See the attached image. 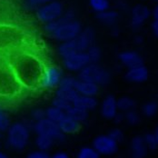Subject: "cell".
Segmentation results:
<instances>
[{
    "label": "cell",
    "mask_w": 158,
    "mask_h": 158,
    "mask_svg": "<svg viewBox=\"0 0 158 158\" xmlns=\"http://www.w3.org/2000/svg\"><path fill=\"white\" fill-rule=\"evenodd\" d=\"M33 29L12 0H0V55L32 46Z\"/></svg>",
    "instance_id": "6da1fadb"
},
{
    "label": "cell",
    "mask_w": 158,
    "mask_h": 158,
    "mask_svg": "<svg viewBox=\"0 0 158 158\" xmlns=\"http://www.w3.org/2000/svg\"><path fill=\"white\" fill-rule=\"evenodd\" d=\"M4 56L8 60L27 91L41 88V80L47 65L32 46L16 50Z\"/></svg>",
    "instance_id": "7a4b0ae2"
},
{
    "label": "cell",
    "mask_w": 158,
    "mask_h": 158,
    "mask_svg": "<svg viewBox=\"0 0 158 158\" xmlns=\"http://www.w3.org/2000/svg\"><path fill=\"white\" fill-rule=\"evenodd\" d=\"M26 91L6 57L0 55V106L6 109L16 103Z\"/></svg>",
    "instance_id": "3957f363"
},
{
    "label": "cell",
    "mask_w": 158,
    "mask_h": 158,
    "mask_svg": "<svg viewBox=\"0 0 158 158\" xmlns=\"http://www.w3.org/2000/svg\"><path fill=\"white\" fill-rule=\"evenodd\" d=\"M45 31L55 40L63 43L74 40L82 31V24L76 18L72 9L65 10L63 16L56 21L45 25Z\"/></svg>",
    "instance_id": "277c9868"
},
{
    "label": "cell",
    "mask_w": 158,
    "mask_h": 158,
    "mask_svg": "<svg viewBox=\"0 0 158 158\" xmlns=\"http://www.w3.org/2000/svg\"><path fill=\"white\" fill-rule=\"evenodd\" d=\"M32 127L24 122H16L11 124L6 131V144L15 151H22L30 140V131Z\"/></svg>",
    "instance_id": "5b68a950"
},
{
    "label": "cell",
    "mask_w": 158,
    "mask_h": 158,
    "mask_svg": "<svg viewBox=\"0 0 158 158\" xmlns=\"http://www.w3.org/2000/svg\"><path fill=\"white\" fill-rule=\"evenodd\" d=\"M78 78L92 82L98 86H104L110 83L111 72L99 64L90 63L78 73Z\"/></svg>",
    "instance_id": "8992f818"
},
{
    "label": "cell",
    "mask_w": 158,
    "mask_h": 158,
    "mask_svg": "<svg viewBox=\"0 0 158 158\" xmlns=\"http://www.w3.org/2000/svg\"><path fill=\"white\" fill-rule=\"evenodd\" d=\"M63 4L57 0H52L36 9V17L45 25L56 21L64 13Z\"/></svg>",
    "instance_id": "52a82bcc"
},
{
    "label": "cell",
    "mask_w": 158,
    "mask_h": 158,
    "mask_svg": "<svg viewBox=\"0 0 158 158\" xmlns=\"http://www.w3.org/2000/svg\"><path fill=\"white\" fill-rule=\"evenodd\" d=\"M32 129L35 131L36 135H47L48 137L54 139L56 143L63 142L64 140L65 135L62 133L58 124L49 120L47 117L40 121L34 122Z\"/></svg>",
    "instance_id": "ba28073f"
},
{
    "label": "cell",
    "mask_w": 158,
    "mask_h": 158,
    "mask_svg": "<svg viewBox=\"0 0 158 158\" xmlns=\"http://www.w3.org/2000/svg\"><path fill=\"white\" fill-rule=\"evenodd\" d=\"M152 16L150 8L143 4L134 6L130 11V26L133 30H139Z\"/></svg>",
    "instance_id": "9c48e42d"
},
{
    "label": "cell",
    "mask_w": 158,
    "mask_h": 158,
    "mask_svg": "<svg viewBox=\"0 0 158 158\" xmlns=\"http://www.w3.org/2000/svg\"><path fill=\"white\" fill-rule=\"evenodd\" d=\"M64 77L62 70L55 65H47L41 80V88H57Z\"/></svg>",
    "instance_id": "30bf717a"
},
{
    "label": "cell",
    "mask_w": 158,
    "mask_h": 158,
    "mask_svg": "<svg viewBox=\"0 0 158 158\" xmlns=\"http://www.w3.org/2000/svg\"><path fill=\"white\" fill-rule=\"evenodd\" d=\"M62 61H63L64 67L67 71L73 73H79L87 64H90L86 52H83V51L76 52L73 55L62 59Z\"/></svg>",
    "instance_id": "8fae6325"
},
{
    "label": "cell",
    "mask_w": 158,
    "mask_h": 158,
    "mask_svg": "<svg viewBox=\"0 0 158 158\" xmlns=\"http://www.w3.org/2000/svg\"><path fill=\"white\" fill-rule=\"evenodd\" d=\"M92 146L100 156H112L118 150V143L115 142L109 135H97L93 141Z\"/></svg>",
    "instance_id": "7c38bea8"
},
{
    "label": "cell",
    "mask_w": 158,
    "mask_h": 158,
    "mask_svg": "<svg viewBox=\"0 0 158 158\" xmlns=\"http://www.w3.org/2000/svg\"><path fill=\"white\" fill-rule=\"evenodd\" d=\"M95 39V32L93 27L83 28L78 35L74 39L78 51L86 52L92 46H94Z\"/></svg>",
    "instance_id": "4fadbf2b"
},
{
    "label": "cell",
    "mask_w": 158,
    "mask_h": 158,
    "mask_svg": "<svg viewBox=\"0 0 158 158\" xmlns=\"http://www.w3.org/2000/svg\"><path fill=\"white\" fill-rule=\"evenodd\" d=\"M100 112L104 118L107 120H114L116 114H118V106H117V99L114 95H107L102 101Z\"/></svg>",
    "instance_id": "5bb4252c"
},
{
    "label": "cell",
    "mask_w": 158,
    "mask_h": 158,
    "mask_svg": "<svg viewBox=\"0 0 158 158\" xmlns=\"http://www.w3.org/2000/svg\"><path fill=\"white\" fill-rule=\"evenodd\" d=\"M118 59L127 69L143 64V56L136 51L125 50L118 55Z\"/></svg>",
    "instance_id": "9a60e30c"
},
{
    "label": "cell",
    "mask_w": 158,
    "mask_h": 158,
    "mask_svg": "<svg viewBox=\"0 0 158 158\" xmlns=\"http://www.w3.org/2000/svg\"><path fill=\"white\" fill-rule=\"evenodd\" d=\"M130 158H145L148 148L144 143L143 136L135 135L130 141Z\"/></svg>",
    "instance_id": "2e32d148"
},
{
    "label": "cell",
    "mask_w": 158,
    "mask_h": 158,
    "mask_svg": "<svg viewBox=\"0 0 158 158\" xmlns=\"http://www.w3.org/2000/svg\"><path fill=\"white\" fill-rule=\"evenodd\" d=\"M148 77H149V71L143 64L128 68L126 72V79L128 82L134 84L143 83L148 79Z\"/></svg>",
    "instance_id": "e0dca14e"
},
{
    "label": "cell",
    "mask_w": 158,
    "mask_h": 158,
    "mask_svg": "<svg viewBox=\"0 0 158 158\" xmlns=\"http://www.w3.org/2000/svg\"><path fill=\"white\" fill-rule=\"evenodd\" d=\"M58 126L60 127L62 133L64 135H66L77 133L81 127V123L70 114H66L58 123Z\"/></svg>",
    "instance_id": "ac0fdd59"
},
{
    "label": "cell",
    "mask_w": 158,
    "mask_h": 158,
    "mask_svg": "<svg viewBox=\"0 0 158 158\" xmlns=\"http://www.w3.org/2000/svg\"><path fill=\"white\" fill-rule=\"evenodd\" d=\"M76 89L78 92L79 95H88V96H95L99 91V86L92 82L82 80L77 77Z\"/></svg>",
    "instance_id": "d6986e66"
},
{
    "label": "cell",
    "mask_w": 158,
    "mask_h": 158,
    "mask_svg": "<svg viewBox=\"0 0 158 158\" xmlns=\"http://www.w3.org/2000/svg\"><path fill=\"white\" fill-rule=\"evenodd\" d=\"M73 106L84 110L92 111L97 106V100L95 96H88V95H79L78 97L73 103Z\"/></svg>",
    "instance_id": "ffe728a7"
},
{
    "label": "cell",
    "mask_w": 158,
    "mask_h": 158,
    "mask_svg": "<svg viewBox=\"0 0 158 158\" xmlns=\"http://www.w3.org/2000/svg\"><path fill=\"white\" fill-rule=\"evenodd\" d=\"M96 18L101 24H103L105 26L114 27L119 18V14L116 11H113V10L109 9L105 12L96 14Z\"/></svg>",
    "instance_id": "44dd1931"
},
{
    "label": "cell",
    "mask_w": 158,
    "mask_h": 158,
    "mask_svg": "<svg viewBox=\"0 0 158 158\" xmlns=\"http://www.w3.org/2000/svg\"><path fill=\"white\" fill-rule=\"evenodd\" d=\"M78 92L75 87H69V86H58L56 91V96L64 99L66 101L71 102L72 104L75 102V100L78 97Z\"/></svg>",
    "instance_id": "7402d4cb"
},
{
    "label": "cell",
    "mask_w": 158,
    "mask_h": 158,
    "mask_svg": "<svg viewBox=\"0 0 158 158\" xmlns=\"http://www.w3.org/2000/svg\"><path fill=\"white\" fill-rule=\"evenodd\" d=\"M57 52H58L59 56L62 59H64V58L73 55L74 53L78 52V50L75 44V41L71 40V41L60 43V45L58 46V48H57Z\"/></svg>",
    "instance_id": "603a6c76"
},
{
    "label": "cell",
    "mask_w": 158,
    "mask_h": 158,
    "mask_svg": "<svg viewBox=\"0 0 158 158\" xmlns=\"http://www.w3.org/2000/svg\"><path fill=\"white\" fill-rule=\"evenodd\" d=\"M55 143L56 142L54 139H52L51 137H48L47 135H36V137L35 140L36 148L38 150L45 151V152H48L53 147Z\"/></svg>",
    "instance_id": "cb8c5ba5"
},
{
    "label": "cell",
    "mask_w": 158,
    "mask_h": 158,
    "mask_svg": "<svg viewBox=\"0 0 158 158\" xmlns=\"http://www.w3.org/2000/svg\"><path fill=\"white\" fill-rule=\"evenodd\" d=\"M135 101L129 96H122L117 99V106L118 110L122 113H126L127 111L133 110L135 108Z\"/></svg>",
    "instance_id": "d4e9b609"
},
{
    "label": "cell",
    "mask_w": 158,
    "mask_h": 158,
    "mask_svg": "<svg viewBox=\"0 0 158 158\" xmlns=\"http://www.w3.org/2000/svg\"><path fill=\"white\" fill-rule=\"evenodd\" d=\"M65 114H66V113H64V111L54 106H51L46 109V117L53 122L57 123V124L61 121V119Z\"/></svg>",
    "instance_id": "484cf974"
},
{
    "label": "cell",
    "mask_w": 158,
    "mask_h": 158,
    "mask_svg": "<svg viewBox=\"0 0 158 158\" xmlns=\"http://www.w3.org/2000/svg\"><path fill=\"white\" fill-rule=\"evenodd\" d=\"M89 6L96 14H98L109 10L110 3L109 0H89Z\"/></svg>",
    "instance_id": "4316f807"
},
{
    "label": "cell",
    "mask_w": 158,
    "mask_h": 158,
    "mask_svg": "<svg viewBox=\"0 0 158 158\" xmlns=\"http://www.w3.org/2000/svg\"><path fill=\"white\" fill-rule=\"evenodd\" d=\"M143 114L145 117H154L158 113V103L156 101H148L142 107Z\"/></svg>",
    "instance_id": "83f0119b"
},
{
    "label": "cell",
    "mask_w": 158,
    "mask_h": 158,
    "mask_svg": "<svg viewBox=\"0 0 158 158\" xmlns=\"http://www.w3.org/2000/svg\"><path fill=\"white\" fill-rule=\"evenodd\" d=\"M124 114H125V122L129 126L132 127L137 126L141 121V115L135 109L127 111L124 113Z\"/></svg>",
    "instance_id": "f1b7e54d"
},
{
    "label": "cell",
    "mask_w": 158,
    "mask_h": 158,
    "mask_svg": "<svg viewBox=\"0 0 158 158\" xmlns=\"http://www.w3.org/2000/svg\"><path fill=\"white\" fill-rule=\"evenodd\" d=\"M100 156L93 146H84L77 152L76 158H100Z\"/></svg>",
    "instance_id": "f546056e"
},
{
    "label": "cell",
    "mask_w": 158,
    "mask_h": 158,
    "mask_svg": "<svg viewBox=\"0 0 158 158\" xmlns=\"http://www.w3.org/2000/svg\"><path fill=\"white\" fill-rule=\"evenodd\" d=\"M52 106L61 109L62 111H64V113L68 114L70 110L73 108V104L69 101H66L64 99H62L60 97H57L56 96L54 99H53V102H52Z\"/></svg>",
    "instance_id": "4dcf8cb0"
},
{
    "label": "cell",
    "mask_w": 158,
    "mask_h": 158,
    "mask_svg": "<svg viewBox=\"0 0 158 158\" xmlns=\"http://www.w3.org/2000/svg\"><path fill=\"white\" fill-rule=\"evenodd\" d=\"M88 113H89L88 111L84 110L82 108H78V107H76V106H73V108L70 110L68 114H70L71 116L76 118L77 121H79L82 124V123H85L87 120Z\"/></svg>",
    "instance_id": "1f68e13d"
},
{
    "label": "cell",
    "mask_w": 158,
    "mask_h": 158,
    "mask_svg": "<svg viewBox=\"0 0 158 158\" xmlns=\"http://www.w3.org/2000/svg\"><path fill=\"white\" fill-rule=\"evenodd\" d=\"M10 126H11V121L6 112V109L0 106V130L2 132H6Z\"/></svg>",
    "instance_id": "d6a6232c"
},
{
    "label": "cell",
    "mask_w": 158,
    "mask_h": 158,
    "mask_svg": "<svg viewBox=\"0 0 158 158\" xmlns=\"http://www.w3.org/2000/svg\"><path fill=\"white\" fill-rule=\"evenodd\" d=\"M86 54L88 56V58H89V61L90 63L97 64L101 57H102V52H101V49L96 47V46H92L91 48H89L87 51H86Z\"/></svg>",
    "instance_id": "836d02e7"
},
{
    "label": "cell",
    "mask_w": 158,
    "mask_h": 158,
    "mask_svg": "<svg viewBox=\"0 0 158 158\" xmlns=\"http://www.w3.org/2000/svg\"><path fill=\"white\" fill-rule=\"evenodd\" d=\"M143 140L149 150H156L158 147V143L154 133H147L143 135Z\"/></svg>",
    "instance_id": "e575fe53"
},
{
    "label": "cell",
    "mask_w": 158,
    "mask_h": 158,
    "mask_svg": "<svg viewBox=\"0 0 158 158\" xmlns=\"http://www.w3.org/2000/svg\"><path fill=\"white\" fill-rule=\"evenodd\" d=\"M108 135L118 143L122 142L124 140V138H125V134L120 128H113V129H111V131L109 132Z\"/></svg>",
    "instance_id": "d590c367"
},
{
    "label": "cell",
    "mask_w": 158,
    "mask_h": 158,
    "mask_svg": "<svg viewBox=\"0 0 158 158\" xmlns=\"http://www.w3.org/2000/svg\"><path fill=\"white\" fill-rule=\"evenodd\" d=\"M31 117L34 122H37L46 118V109H42V108L34 109L31 112Z\"/></svg>",
    "instance_id": "8d00e7d4"
},
{
    "label": "cell",
    "mask_w": 158,
    "mask_h": 158,
    "mask_svg": "<svg viewBox=\"0 0 158 158\" xmlns=\"http://www.w3.org/2000/svg\"><path fill=\"white\" fill-rule=\"evenodd\" d=\"M77 77H74L72 76H64L63 79L59 85V86H69V87H75L77 84ZM76 88V87H75Z\"/></svg>",
    "instance_id": "74e56055"
},
{
    "label": "cell",
    "mask_w": 158,
    "mask_h": 158,
    "mask_svg": "<svg viewBox=\"0 0 158 158\" xmlns=\"http://www.w3.org/2000/svg\"><path fill=\"white\" fill-rule=\"evenodd\" d=\"M27 158H51V156L48 155V152L37 149L35 151H32L31 153H29Z\"/></svg>",
    "instance_id": "f35d334b"
},
{
    "label": "cell",
    "mask_w": 158,
    "mask_h": 158,
    "mask_svg": "<svg viewBox=\"0 0 158 158\" xmlns=\"http://www.w3.org/2000/svg\"><path fill=\"white\" fill-rule=\"evenodd\" d=\"M50 1H52V0H26V3H27L26 6H30V7H35L37 9L41 6L47 4Z\"/></svg>",
    "instance_id": "ab89813d"
},
{
    "label": "cell",
    "mask_w": 158,
    "mask_h": 158,
    "mask_svg": "<svg viewBox=\"0 0 158 158\" xmlns=\"http://www.w3.org/2000/svg\"><path fill=\"white\" fill-rule=\"evenodd\" d=\"M151 30L153 35L158 38V19H154L151 24Z\"/></svg>",
    "instance_id": "60d3db41"
},
{
    "label": "cell",
    "mask_w": 158,
    "mask_h": 158,
    "mask_svg": "<svg viewBox=\"0 0 158 158\" xmlns=\"http://www.w3.org/2000/svg\"><path fill=\"white\" fill-rule=\"evenodd\" d=\"M114 121L116 124H121L122 122H124V121H125V114H124V113H122V112L119 111L118 114H116V116L114 117Z\"/></svg>",
    "instance_id": "b9f144b4"
},
{
    "label": "cell",
    "mask_w": 158,
    "mask_h": 158,
    "mask_svg": "<svg viewBox=\"0 0 158 158\" xmlns=\"http://www.w3.org/2000/svg\"><path fill=\"white\" fill-rule=\"evenodd\" d=\"M51 158H71L66 153H64V152H62V151H59V152H57V153H56V154H54Z\"/></svg>",
    "instance_id": "7bdbcfd3"
},
{
    "label": "cell",
    "mask_w": 158,
    "mask_h": 158,
    "mask_svg": "<svg viewBox=\"0 0 158 158\" xmlns=\"http://www.w3.org/2000/svg\"><path fill=\"white\" fill-rule=\"evenodd\" d=\"M152 16L154 17V19H158V3L152 11Z\"/></svg>",
    "instance_id": "ee69618b"
},
{
    "label": "cell",
    "mask_w": 158,
    "mask_h": 158,
    "mask_svg": "<svg viewBox=\"0 0 158 158\" xmlns=\"http://www.w3.org/2000/svg\"><path fill=\"white\" fill-rule=\"evenodd\" d=\"M154 135H155V136H156V140H157V143H158V126L156 127V129H155Z\"/></svg>",
    "instance_id": "f6af8a7d"
},
{
    "label": "cell",
    "mask_w": 158,
    "mask_h": 158,
    "mask_svg": "<svg viewBox=\"0 0 158 158\" xmlns=\"http://www.w3.org/2000/svg\"><path fill=\"white\" fill-rule=\"evenodd\" d=\"M135 41L136 42V44H141V43H143V38H141V37H136L135 39Z\"/></svg>",
    "instance_id": "bcb514c9"
},
{
    "label": "cell",
    "mask_w": 158,
    "mask_h": 158,
    "mask_svg": "<svg viewBox=\"0 0 158 158\" xmlns=\"http://www.w3.org/2000/svg\"><path fill=\"white\" fill-rule=\"evenodd\" d=\"M0 158H8V156L5 153H3V152L0 151Z\"/></svg>",
    "instance_id": "7dc6e473"
},
{
    "label": "cell",
    "mask_w": 158,
    "mask_h": 158,
    "mask_svg": "<svg viewBox=\"0 0 158 158\" xmlns=\"http://www.w3.org/2000/svg\"><path fill=\"white\" fill-rule=\"evenodd\" d=\"M2 133H3V132H2V131H1V130H0V138H1V137H2Z\"/></svg>",
    "instance_id": "c3c4849f"
},
{
    "label": "cell",
    "mask_w": 158,
    "mask_h": 158,
    "mask_svg": "<svg viewBox=\"0 0 158 158\" xmlns=\"http://www.w3.org/2000/svg\"><path fill=\"white\" fill-rule=\"evenodd\" d=\"M153 1H156V2H157V3H158V0H153Z\"/></svg>",
    "instance_id": "681fc988"
}]
</instances>
